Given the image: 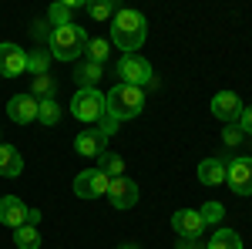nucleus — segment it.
Listing matches in <instances>:
<instances>
[{"label":"nucleus","mask_w":252,"mask_h":249,"mask_svg":"<svg viewBox=\"0 0 252 249\" xmlns=\"http://www.w3.org/2000/svg\"><path fill=\"white\" fill-rule=\"evenodd\" d=\"M148 37V20L145 14H138V10H118L115 17H111V44H115L118 51H125V54H138V47L145 44Z\"/></svg>","instance_id":"1"},{"label":"nucleus","mask_w":252,"mask_h":249,"mask_svg":"<svg viewBox=\"0 0 252 249\" xmlns=\"http://www.w3.org/2000/svg\"><path fill=\"white\" fill-rule=\"evenodd\" d=\"M88 31L78 27L74 20L64 24V27H51V37H47V54L58 61H78L88 47Z\"/></svg>","instance_id":"2"},{"label":"nucleus","mask_w":252,"mask_h":249,"mask_svg":"<svg viewBox=\"0 0 252 249\" xmlns=\"http://www.w3.org/2000/svg\"><path fill=\"white\" fill-rule=\"evenodd\" d=\"M145 108V91L141 88H131V84H115L108 98H104V111L115 118L118 125L128 121V118H138Z\"/></svg>","instance_id":"3"},{"label":"nucleus","mask_w":252,"mask_h":249,"mask_svg":"<svg viewBox=\"0 0 252 249\" xmlns=\"http://www.w3.org/2000/svg\"><path fill=\"white\" fill-rule=\"evenodd\" d=\"M115 74L121 77V84H131V88H141L145 91V84L155 77V71H152V64L141 58V54H121Z\"/></svg>","instance_id":"4"},{"label":"nucleus","mask_w":252,"mask_h":249,"mask_svg":"<svg viewBox=\"0 0 252 249\" xmlns=\"http://www.w3.org/2000/svg\"><path fill=\"white\" fill-rule=\"evenodd\" d=\"M71 115L78 121H97L104 115V95L97 88H78V95L71 98Z\"/></svg>","instance_id":"5"},{"label":"nucleus","mask_w":252,"mask_h":249,"mask_svg":"<svg viewBox=\"0 0 252 249\" xmlns=\"http://www.w3.org/2000/svg\"><path fill=\"white\" fill-rule=\"evenodd\" d=\"M225 182L235 195H252V158L249 155H239L225 162Z\"/></svg>","instance_id":"6"},{"label":"nucleus","mask_w":252,"mask_h":249,"mask_svg":"<svg viewBox=\"0 0 252 249\" xmlns=\"http://www.w3.org/2000/svg\"><path fill=\"white\" fill-rule=\"evenodd\" d=\"M108 175L101 172V169H84V172L74 178V192H78L81 199H97V195H108Z\"/></svg>","instance_id":"7"},{"label":"nucleus","mask_w":252,"mask_h":249,"mask_svg":"<svg viewBox=\"0 0 252 249\" xmlns=\"http://www.w3.org/2000/svg\"><path fill=\"white\" fill-rule=\"evenodd\" d=\"M172 229H175V236H178V239H202L205 222H202L198 209H178L172 215Z\"/></svg>","instance_id":"8"},{"label":"nucleus","mask_w":252,"mask_h":249,"mask_svg":"<svg viewBox=\"0 0 252 249\" xmlns=\"http://www.w3.org/2000/svg\"><path fill=\"white\" fill-rule=\"evenodd\" d=\"M138 185H135V178H128V175H121V178H111L108 182V199H111V206L115 209H131L138 202Z\"/></svg>","instance_id":"9"},{"label":"nucleus","mask_w":252,"mask_h":249,"mask_svg":"<svg viewBox=\"0 0 252 249\" xmlns=\"http://www.w3.org/2000/svg\"><path fill=\"white\" fill-rule=\"evenodd\" d=\"M27 71V51L17 44H0V77H20Z\"/></svg>","instance_id":"10"},{"label":"nucleus","mask_w":252,"mask_h":249,"mask_svg":"<svg viewBox=\"0 0 252 249\" xmlns=\"http://www.w3.org/2000/svg\"><path fill=\"white\" fill-rule=\"evenodd\" d=\"M37 108L40 101L34 95H14L7 101V118L14 125H31V121H37Z\"/></svg>","instance_id":"11"},{"label":"nucleus","mask_w":252,"mask_h":249,"mask_svg":"<svg viewBox=\"0 0 252 249\" xmlns=\"http://www.w3.org/2000/svg\"><path fill=\"white\" fill-rule=\"evenodd\" d=\"M212 115L219 118V121H239V115H242V98L235 95V91H219V95L212 98Z\"/></svg>","instance_id":"12"},{"label":"nucleus","mask_w":252,"mask_h":249,"mask_svg":"<svg viewBox=\"0 0 252 249\" xmlns=\"http://www.w3.org/2000/svg\"><path fill=\"white\" fill-rule=\"evenodd\" d=\"M0 226H10V229L27 226V206L20 202L17 195H3L0 199Z\"/></svg>","instance_id":"13"},{"label":"nucleus","mask_w":252,"mask_h":249,"mask_svg":"<svg viewBox=\"0 0 252 249\" xmlns=\"http://www.w3.org/2000/svg\"><path fill=\"white\" fill-rule=\"evenodd\" d=\"M104 135L97 132V128H88V132H81L78 138H74V152L84 155V158H101L104 155Z\"/></svg>","instance_id":"14"},{"label":"nucleus","mask_w":252,"mask_h":249,"mask_svg":"<svg viewBox=\"0 0 252 249\" xmlns=\"http://www.w3.org/2000/svg\"><path fill=\"white\" fill-rule=\"evenodd\" d=\"M81 7H88V0H61V3H51L47 7V24L64 27V24H71L74 10H81Z\"/></svg>","instance_id":"15"},{"label":"nucleus","mask_w":252,"mask_h":249,"mask_svg":"<svg viewBox=\"0 0 252 249\" xmlns=\"http://www.w3.org/2000/svg\"><path fill=\"white\" fill-rule=\"evenodd\" d=\"M20 172H24V155L14 145H3L0 142V175L3 178H17Z\"/></svg>","instance_id":"16"},{"label":"nucleus","mask_w":252,"mask_h":249,"mask_svg":"<svg viewBox=\"0 0 252 249\" xmlns=\"http://www.w3.org/2000/svg\"><path fill=\"white\" fill-rule=\"evenodd\" d=\"M198 182L202 185H222L225 182V158H205V162H198Z\"/></svg>","instance_id":"17"},{"label":"nucleus","mask_w":252,"mask_h":249,"mask_svg":"<svg viewBox=\"0 0 252 249\" xmlns=\"http://www.w3.org/2000/svg\"><path fill=\"white\" fill-rule=\"evenodd\" d=\"M101 77H104V64H94V61H84V58L74 64V81H78V88H94Z\"/></svg>","instance_id":"18"},{"label":"nucleus","mask_w":252,"mask_h":249,"mask_svg":"<svg viewBox=\"0 0 252 249\" xmlns=\"http://www.w3.org/2000/svg\"><path fill=\"white\" fill-rule=\"evenodd\" d=\"M205 249H242V236L235 229H215L212 239H205Z\"/></svg>","instance_id":"19"},{"label":"nucleus","mask_w":252,"mask_h":249,"mask_svg":"<svg viewBox=\"0 0 252 249\" xmlns=\"http://www.w3.org/2000/svg\"><path fill=\"white\" fill-rule=\"evenodd\" d=\"M108 54H111L108 37H91V40H88V47H84V61H94V64H104Z\"/></svg>","instance_id":"20"},{"label":"nucleus","mask_w":252,"mask_h":249,"mask_svg":"<svg viewBox=\"0 0 252 249\" xmlns=\"http://www.w3.org/2000/svg\"><path fill=\"white\" fill-rule=\"evenodd\" d=\"M37 121L44 125V128H54L61 121V105L54 101V98H44L40 101V108H37Z\"/></svg>","instance_id":"21"},{"label":"nucleus","mask_w":252,"mask_h":249,"mask_svg":"<svg viewBox=\"0 0 252 249\" xmlns=\"http://www.w3.org/2000/svg\"><path fill=\"white\" fill-rule=\"evenodd\" d=\"M97 169L108 175V178H121V175H125V162H121V155H115V152L104 148V155L97 158Z\"/></svg>","instance_id":"22"},{"label":"nucleus","mask_w":252,"mask_h":249,"mask_svg":"<svg viewBox=\"0 0 252 249\" xmlns=\"http://www.w3.org/2000/svg\"><path fill=\"white\" fill-rule=\"evenodd\" d=\"M54 91H58V81L51 74H40L31 81V95L37 98V101H44V98H54Z\"/></svg>","instance_id":"23"},{"label":"nucleus","mask_w":252,"mask_h":249,"mask_svg":"<svg viewBox=\"0 0 252 249\" xmlns=\"http://www.w3.org/2000/svg\"><path fill=\"white\" fill-rule=\"evenodd\" d=\"M14 243H17V249H40V232L34 226H20V229H14Z\"/></svg>","instance_id":"24"},{"label":"nucleus","mask_w":252,"mask_h":249,"mask_svg":"<svg viewBox=\"0 0 252 249\" xmlns=\"http://www.w3.org/2000/svg\"><path fill=\"white\" fill-rule=\"evenodd\" d=\"M51 54H47V51H31V54H27V71H31V74L34 77H40V74H47V68H51Z\"/></svg>","instance_id":"25"},{"label":"nucleus","mask_w":252,"mask_h":249,"mask_svg":"<svg viewBox=\"0 0 252 249\" xmlns=\"http://www.w3.org/2000/svg\"><path fill=\"white\" fill-rule=\"evenodd\" d=\"M84 10H88V14H91L94 20H108V17H115V14H118L115 0H91Z\"/></svg>","instance_id":"26"},{"label":"nucleus","mask_w":252,"mask_h":249,"mask_svg":"<svg viewBox=\"0 0 252 249\" xmlns=\"http://www.w3.org/2000/svg\"><path fill=\"white\" fill-rule=\"evenodd\" d=\"M198 215H202L205 226H219V222L225 219V206H222V202H205V206L198 209Z\"/></svg>","instance_id":"27"},{"label":"nucleus","mask_w":252,"mask_h":249,"mask_svg":"<svg viewBox=\"0 0 252 249\" xmlns=\"http://www.w3.org/2000/svg\"><path fill=\"white\" fill-rule=\"evenodd\" d=\"M97 132L104 135V138H108V135H115V132H118V121H115L111 115H108V111H104V115L97 118Z\"/></svg>","instance_id":"28"},{"label":"nucleus","mask_w":252,"mask_h":249,"mask_svg":"<svg viewBox=\"0 0 252 249\" xmlns=\"http://www.w3.org/2000/svg\"><path fill=\"white\" fill-rule=\"evenodd\" d=\"M222 138H225V145H239V142H242V128H239V125H229V128L222 132Z\"/></svg>","instance_id":"29"},{"label":"nucleus","mask_w":252,"mask_h":249,"mask_svg":"<svg viewBox=\"0 0 252 249\" xmlns=\"http://www.w3.org/2000/svg\"><path fill=\"white\" fill-rule=\"evenodd\" d=\"M239 128H242V135H252V105H249V108H242V115H239Z\"/></svg>","instance_id":"30"},{"label":"nucleus","mask_w":252,"mask_h":249,"mask_svg":"<svg viewBox=\"0 0 252 249\" xmlns=\"http://www.w3.org/2000/svg\"><path fill=\"white\" fill-rule=\"evenodd\" d=\"M175 249H205V239H178Z\"/></svg>","instance_id":"31"},{"label":"nucleus","mask_w":252,"mask_h":249,"mask_svg":"<svg viewBox=\"0 0 252 249\" xmlns=\"http://www.w3.org/2000/svg\"><path fill=\"white\" fill-rule=\"evenodd\" d=\"M34 37H51V31H47V20H37V24H34Z\"/></svg>","instance_id":"32"},{"label":"nucleus","mask_w":252,"mask_h":249,"mask_svg":"<svg viewBox=\"0 0 252 249\" xmlns=\"http://www.w3.org/2000/svg\"><path fill=\"white\" fill-rule=\"evenodd\" d=\"M40 222V209H27V226H37Z\"/></svg>","instance_id":"33"},{"label":"nucleus","mask_w":252,"mask_h":249,"mask_svg":"<svg viewBox=\"0 0 252 249\" xmlns=\"http://www.w3.org/2000/svg\"><path fill=\"white\" fill-rule=\"evenodd\" d=\"M118 249H138V246H118Z\"/></svg>","instance_id":"34"}]
</instances>
